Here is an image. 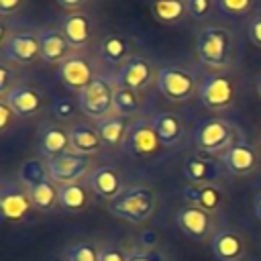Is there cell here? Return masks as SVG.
Returning <instances> with one entry per match:
<instances>
[{
    "instance_id": "1",
    "label": "cell",
    "mask_w": 261,
    "mask_h": 261,
    "mask_svg": "<svg viewBox=\"0 0 261 261\" xmlns=\"http://www.w3.org/2000/svg\"><path fill=\"white\" fill-rule=\"evenodd\" d=\"M196 55L200 63L210 71H228L234 59V37L226 27L206 24L196 37Z\"/></svg>"
},
{
    "instance_id": "2",
    "label": "cell",
    "mask_w": 261,
    "mask_h": 261,
    "mask_svg": "<svg viewBox=\"0 0 261 261\" xmlns=\"http://www.w3.org/2000/svg\"><path fill=\"white\" fill-rule=\"evenodd\" d=\"M155 206H157V196L153 188L141 184V186L124 188L114 200L106 204V210L118 220L141 224L151 218V214L155 212Z\"/></svg>"
},
{
    "instance_id": "3",
    "label": "cell",
    "mask_w": 261,
    "mask_h": 261,
    "mask_svg": "<svg viewBox=\"0 0 261 261\" xmlns=\"http://www.w3.org/2000/svg\"><path fill=\"white\" fill-rule=\"evenodd\" d=\"M116 75H108V73H98L94 77V82L82 90L77 94V104H80V112L98 122L108 118L110 114H114V94H116Z\"/></svg>"
},
{
    "instance_id": "4",
    "label": "cell",
    "mask_w": 261,
    "mask_h": 261,
    "mask_svg": "<svg viewBox=\"0 0 261 261\" xmlns=\"http://www.w3.org/2000/svg\"><path fill=\"white\" fill-rule=\"evenodd\" d=\"M239 139V128L222 116H210L194 128V147L200 153L220 157Z\"/></svg>"
},
{
    "instance_id": "5",
    "label": "cell",
    "mask_w": 261,
    "mask_h": 261,
    "mask_svg": "<svg viewBox=\"0 0 261 261\" xmlns=\"http://www.w3.org/2000/svg\"><path fill=\"white\" fill-rule=\"evenodd\" d=\"M239 96V80L232 71L208 73L202 77L198 100L210 112H226L232 108Z\"/></svg>"
},
{
    "instance_id": "6",
    "label": "cell",
    "mask_w": 261,
    "mask_h": 261,
    "mask_svg": "<svg viewBox=\"0 0 261 261\" xmlns=\"http://www.w3.org/2000/svg\"><path fill=\"white\" fill-rule=\"evenodd\" d=\"M202 80L194 69H188L184 65H161L157 69V92L167 98L169 102H186L198 94Z\"/></svg>"
},
{
    "instance_id": "7",
    "label": "cell",
    "mask_w": 261,
    "mask_h": 261,
    "mask_svg": "<svg viewBox=\"0 0 261 261\" xmlns=\"http://www.w3.org/2000/svg\"><path fill=\"white\" fill-rule=\"evenodd\" d=\"M35 210L27 186L18 177H4L0 188V214L4 222L20 224Z\"/></svg>"
},
{
    "instance_id": "8",
    "label": "cell",
    "mask_w": 261,
    "mask_h": 261,
    "mask_svg": "<svg viewBox=\"0 0 261 261\" xmlns=\"http://www.w3.org/2000/svg\"><path fill=\"white\" fill-rule=\"evenodd\" d=\"M2 59L24 67L35 63L41 57V43H39V31L31 29H20L8 33V37L2 39Z\"/></svg>"
},
{
    "instance_id": "9",
    "label": "cell",
    "mask_w": 261,
    "mask_h": 261,
    "mask_svg": "<svg viewBox=\"0 0 261 261\" xmlns=\"http://www.w3.org/2000/svg\"><path fill=\"white\" fill-rule=\"evenodd\" d=\"M173 222L190 241H196V243L210 241L218 228L214 222V214H210L198 206H192V204L177 208L173 214Z\"/></svg>"
},
{
    "instance_id": "10",
    "label": "cell",
    "mask_w": 261,
    "mask_h": 261,
    "mask_svg": "<svg viewBox=\"0 0 261 261\" xmlns=\"http://www.w3.org/2000/svg\"><path fill=\"white\" fill-rule=\"evenodd\" d=\"M161 147L163 145L159 143V137L155 133L151 116H141V118L130 122L126 139L122 143V151L126 155L137 157V159H145V157L155 155Z\"/></svg>"
},
{
    "instance_id": "11",
    "label": "cell",
    "mask_w": 261,
    "mask_h": 261,
    "mask_svg": "<svg viewBox=\"0 0 261 261\" xmlns=\"http://www.w3.org/2000/svg\"><path fill=\"white\" fill-rule=\"evenodd\" d=\"M45 163H47L49 177L57 186L84 181L90 175V171L94 169L92 167V157L80 155V153H73V151H67V153H63L59 157H53Z\"/></svg>"
},
{
    "instance_id": "12",
    "label": "cell",
    "mask_w": 261,
    "mask_h": 261,
    "mask_svg": "<svg viewBox=\"0 0 261 261\" xmlns=\"http://www.w3.org/2000/svg\"><path fill=\"white\" fill-rule=\"evenodd\" d=\"M226 169L228 175L234 177H245L251 175L253 171H257L261 159H259V151L255 145H251L247 139L239 137L220 157H218Z\"/></svg>"
},
{
    "instance_id": "13",
    "label": "cell",
    "mask_w": 261,
    "mask_h": 261,
    "mask_svg": "<svg viewBox=\"0 0 261 261\" xmlns=\"http://www.w3.org/2000/svg\"><path fill=\"white\" fill-rule=\"evenodd\" d=\"M96 75L98 73H96L94 63L80 53H73L71 57H67L63 63L57 65V80L61 82V86H65L67 90L75 94L86 90L94 82Z\"/></svg>"
},
{
    "instance_id": "14",
    "label": "cell",
    "mask_w": 261,
    "mask_h": 261,
    "mask_svg": "<svg viewBox=\"0 0 261 261\" xmlns=\"http://www.w3.org/2000/svg\"><path fill=\"white\" fill-rule=\"evenodd\" d=\"M226 173L224 165L220 159H216L214 155H206L196 151L194 155H188L184 161V175L188 179V184H196V186H204V184H216L222 179V175Z\"/></svg>"
},
{
    "instance_id": "15",
    "label": "cell",
    "mask_w": 261,
    "mask_h": 261,
    "mask_svg": "<svg viewBox=\"0 0 261 261\" xmlns=\"http://www.w3.org/2000/svg\"><path fill=\"white\" fill-rule=\"evenodd\" d=\"M155 80H157V69L153 61L141 55H135L116 71V84L137 92L147 90L151 84H155Z\"/></svg>"
},
{
    "instance_id": "16",
    "label": "cell",
    "mask_w": 261,
    "mask_h": 261,
    "mask_svg": "<svg viewBox=\"0 0 261 261\" xmlns=\"http://www.w3.org/2000/svg\"><path fill=\"white\" fill-rule=\"evenodd\" d=\"M57 27L63 33V37L67 39V43L71 45V49L88 47L92 41V35H94V20L84 10H73V12L63 14L59 18Z\"/></svg>"
},
{
    "instance_id": "17",
    "label": "cell",
    "mask_w": 261,
    "mask_h": 261,
    "mask_svg": "<svg viewBox=\"0 0 261 261\" xmlns=\"http://www.w3.org/2000/svg\"><path fill=\"white\" fill-rule=\"evenodd\" d=\"M210 249L216 261H243L247 253V243L239 230L218 226L210 239Z\"/></svg>"
},
{
    "instance_id": "18",
    "label": "cell",
    "mask_w": 261,
    "mask_h": 261,
    "mask_svg": "<svg viewBox=\"0 0 261 261\" xmlns=\"http://www.w3.org/2000/svg\"><path fill=\"white\" fill-rule=\"evenodd\" d=\"M37 149H39L41 159L45 161L71 151L69 128H65L63 124H55V122L43 124L37 133Z\"/></svg>"
},
{
    "instance_id": "19",
    "label": "cell",
    "mask_w": 261,
    "mask_h": 261,
    "mask_svg": "<svg viewBox=\"0 0 261 261\" xmlns=\"http://www.w3.org/2000/svg\"><path fill=\"white\" fill-rule=\"evenodd\" d=\"M0 100H6L18 118H33V116L41 114L45 108L43 92L37 90L35 86H29V84H18Z\"/></svg>"
},
{
    "instance_id": "20",
    "label": "cell",
    "mask_w": 261,
    "mask_h": 261,
    "mask_svg": "<svg viewBox=\"0 0 261 261\" xmlns=\"http://www.w3.org/2000/svg\"><path fill=\"white\" fill-rule=\"evenodd\" d=\"M86 184L90 186L94 196H98L106 202L114 200L124 190L122 175L114 165H96L90 171V175L86 177Z\"/></svg>"
},
{
    "instance_id": "21",
    "label": "cell",
    "mask_w": 261,
    "mask_h": 261,
    "mask_svg": "<svg viewBox=\"0 0 261 261\" xmlns=\"http://www.w3.org/2000/svg\"><path fill=\"white\" fill-rule=\"evenodd\" d=\"M39 43H41V59L49 65H59L73 55L71 53L73 49L59 31V27L39 29Z\"/></svg>"
},
{
    "instance_id": "22",
    "label": "cell",
    "mask_w": 261,
    "mask_h": 261,
    "mask_svg": "<svg viewBox=\"0 0 261 261\" xmlns=\"http://www.w3.org/2000/svg\"><path fill=\"white\" fill-rule=\"evenodd\" d=\"M184 200L192 206H198V208L214 214L224 204V192L216 184H204V186L188 184L184 188Z\"/></svg>"
},
{
    "instance_id": "23",
    "label": "cell",
    "mask_w": 261,
    "mask_h": 261,
    "mask_svg": "<svg viewBox=\"0 0 261 261\" xmlns=\"http://www.w3.org/2000/svg\"><path fill=\"white\" fill-rule=\"evenodd\" d=\"M98 53L110 65H124L128 59L135 57L133 55L135 53V45L126 35L110 33V35L102 37V41L98 45Z\"/></svg>"
},
{
    "instance_id": "24",
    "label": "cell",
    "mask_w": 261,
    "mask_h": 261,
    "mask_svg": "<svg viewBox=\"0 0 261 261\" xmlns=\"http://www.w3.org/2000/svg\"><path fill=\"white\" fill-rule=\"evenodd\" d=\"M69 141H71V151L73 153L88 155V157L100 153L102 147H104L96 124H88V122H73L69 126Z\"/></svg>"
},
{
    "instance_id": "25",
    "label": "cell",
    "mask_w": 261,
    "mask_h": 261,
    "mask_svg": "<svg viewBox=\"0 0 261 261\" xmlns=\"http://www.w3.org/2000/svg\"><path fill=\"white\" fill-rule=\"evenodd\" d=\"M159 143L165 149H173L184 139V120L177 112H157L151 116Z\"/></svg>"
},
{
    "instance_id": "26",
    "label": "cell",
    "mask_w": 261,
    "mask_h": 261,
    "mask_svg": "<svg viewBox=\"0 0 261 261\" xmlns=\"http://www.w3.org/2000/svg\"><path fill=\"white\" fill-rule=\"evenodd\" d=\"M130 116H124V114H110L108 118L104 120H98L94 122L100 137H102V143L104 147H110V149H122V143L126 139V133H128V126H130Z\"/></svg>"
},
{
    "instance_id": "27",
    "label": "cell",
    "mask_w": 261,
    "mask_h": 261,
    "mask_svg": "<svg viewBox=\"0 0 261 261\" xmlns=\"http://www.w3.org/2000/svg\"><path fill=\"white\" fill-rule=\"evenodd\" d=\"M90 202H92V190L86 184V179L59 186V208L63 212H69V214L84 212L90 206Z\"/></svg>"
},
{
    "instance_id": "28",
    "label": "cell",
    "mask_w": 261,
    "mask_h": 261,
    "mask_svg": "<svg viewBox=\"0 0 261 261\" xmlns=\"http://www.w3.org/2000/svg\"><path fill=\"white\" fill-rule=\"evenodd\" d=\"M27 190L37 212H53L55 206H59V186L51 177H45Z\"/></svg>"
},
{
    "instance_id": "29",
    "label": "cell",
    "mask_w": 261,
    "mask_h": 261,
    "mask_svg": "<svg viewBox=\"0 0 261 261\" xmlns=\"http://www.w3.org/2000/svg\"><path fill=\"white\" fill-rule=\"evenodd\" d=\"M151 14L163 24H179L188 14L186 0H153Z\"/></svg>"
},
{
    "instance_id": "30",
    "label": "cell",
    "mask_w": 261,
    "mask_h": 261,
    "mask_svg": "<svg viewBox=\"0 0 261 261\" xmlns=\"http://www.w3.org/2000/svg\"><path fill=\"white\" fill-rule=\"evenodd\" d=\"M143 106V98L141 92L118 86L116 94H114V112L116 114H124V116H133L135 112H139Z\"/></svg>"
},
{
    "instance_id": "31",
    "label": "cell",
    "mask_w": 261,
    "mask_h": 261,
    "mask_svg": "<svg viewBox=\"0 0 261 261\" xmlns=\"http://www.w3.org/2000/svg\"><path fill=\"white\" fill-rule=\"evenodd\" d=\"M16 177H18L27 188L33 186V184H37V181H41V179H45V177H49L45 159H27V161H22V165H20Z\"/></svg>"
},
{
    "instance_id": "32",
    "label": "cell",
    "mask_w": 261,
    "mask_h": 261,
    "mask_svg": "<svg viewBox=\"0 0 261 261\" xmlns=\"http://www.w3.org/2000/svg\"><path fill=\"white\" fill-rule=\"evenodd\" d=\"M65 261H100V245L80 241L65 249Z\"/></svg>"
},
{
    "instance_id": "33",
    "label": "cell",
    "mask_w": 261,
    "mask_h": 261,
    "mask_svg": "<svg viewBox=\"0 0 261 261\" xmlns=\"http://www.w3.org/2000/svg\"><path fill=\"white\" fill-rule=\"evenodd\" d=\"M77 110H80V104L73 102V100H69V98H55L51 102V112H53V116L59 122H71V120H75Z\"/></svg>"
},
{
    "instance_id": "34",
    "label": "cell",
    "mask_w": 261,
    "mask_h": 261,
    "mask_svg": "<svg viewBox=\"0 0 261 261\" xmlns=\"http://www.w3.org/2000/svg\"><path fill=\"white\" fill-rule=\"evenodd\" d=\"M18 80H20L18 65L2 59V63H0V98H4L12 88H16Z\"/></svg>"
},
{
    "instance_id": "35",
    "label": "cell",
    "mask_w": 261,
    "mask_h": 261,
    "mask_svg": "<svg viewBox=\"0 0 261 261\" xmlns=\"http://www.w3.org/2000/svg\"><path fill=\"white\" fill-rule=\"evenodd\" d=\"M255 0H216V6L222 14L228 16H245L253 8Z\"/></svg>"
},
{
    "instance_id": "36",
    "label": "cell",
    "mask_w": 261,
    "mask_h": 261,
    "mask_svg": "<svg viewBox=\"0 0 261 261\" xmlns=\"http://www.w3.org/2000/svg\"><path fill=\"white\" fill-rule=\"evenodd\" d=\"M128 261H167V257L159 249H145L141 245H133L128 247Z\"/></svg>"
},
{
    "instance_id": "37",
    "label": "cell",
    "mask_w": 261,
    "mask_h": 261,
    "mask_svg": "<svg viewBox=\"0 0 261 261\" xmlns=\"http://www.w3.org/2000/svg\"><path fill=\"white\" fill-rule=\"evenodd\" d=\"M214 2H216V0H186L190 18H194V20H204V18H208L210 12H212V8H214Z\"/></svg>"
},
{
    "instance_id": "38",
    "label": "cell",
    "mask_w": 261,
    "mask_h": 261,
    "mask_svg": "<svg viewBox=\"0 0 261 261\" xmlns=\"http://www.w3.org/2000/svg\"><path fill=\"white\" fill-rule=\"evenodd\" d=\"M100 261H128V249L116 243H106L100 247Z\"/></svg>"
},
{
    "instance_id": "39",
    "label": "cell",
    "mask_w": 261,
    "mask_h": 261,
    "mask_svg": "<svg viewBox=\"0 0 261 261\" xmlns=\"http://www.w3.org/2000/svg\"><path fill=\"white\" fill-rule=\"evenodd\" d=\"M16 112L12 110V106L6 102V100H0V130H2V135H6L8 133V128L16 122Z\"/></svg>"
},
{
    "instance_id": "40",
    "label": "cell",
    "mask_w": 261,
    "mask_h": 261,
    "mask_svg": "<svg viewBox=\"0 0 261 261\" xmlns=\"http://www.w3.org/2000/svg\"><path fill=\"white\" fill-rule=\"evenodd\" d=\"M247 35H249L251 43L261 49V12H257L255 16H251V20L247 24Z\"/></svg>"
},
{
    "instance_id": "41",
    "label": "cell",
    "mask_w": 261,
    "mask_h": 261,
    "mask_svg": "<svg viewBox=\"0 0 261 261\" xmlns=\"http://www.w3.org/2000/svg\"><path fill=\"white\" fill-rule=\"evenodd\" d=\"M22 4H24V0H0V14H2V18L6 20L8 16L16 14L22 8Z\"/></svg>"
},
{
    "instance_id": "42",
    "label": "cell",
    "mask_w": 261,
    "mask_h": 261,
    "mask_svg": "<svg viewBox=\"0 0 261 261\" xmlns=\"http://www.w3.org/2000/svg\"><path fill=\"white\" fill-rule=\"evenodd\" d=\"M139 245L145 247V249H157V245H159V237H157V232H155L153 228H145V230H141Z\"/></svg>"
},
{
    "instance_id": "43",
    "label": "cell",
    "mask_w": 261,
    "mask_h": 261,
    "mask_svg": "<svg viewBox=\"0 0 261 261\" xmlns=\"http://www.w3.org/2000/svg\"><path fill=\"white\" fill-rule=\"evenodd\" d=\"M61 8H65V10H69V12H73V10H82V6H86L88 4V0H55Z\"/></svg>"
},
{
    "instance_id": "44",
    "label": "cell",
    "mask_w": 261,
    "mask_h": 261,
    "mask_svg": "<svg viewBox=\"0 0 261 261\" xmlns=\"http://www.w3.org/2000/svg\"><path fill=\"white\" fill-rule=\"evenodd\" d=\"M253 212H255L257 220H261V192H257L253 196Z\"/></svg>"
},
{
    "instance_id": "45",
    "label": "cell",
    "mask_w": 261,
    "mask_h": 261,
    "mask_svg": "<svg viewBox=\"0 0 261 261\" xmlns=\"http://www.w3.org/2000/svg\"><path fill=\"white\" fill-rule=\"evenodd\" d=\"M255 90H257V96H259V100H261V73H259V77H257V86H255Z\"/></svg>"
},
{
    "instance_id": "46",
    "label": "cell",
    "mask_w": 261,
    "mask_h": 261,
    "mask_svg": "<svg viewBox=\"0 0 261 261\" xmlns=\"http://www.w3.org/2000/svg\"><path fill=\"white\" fill-rule=\"evenodd\" d=\"M259 149H261V133H259Z\"/></svg>"
}]
</instances>
